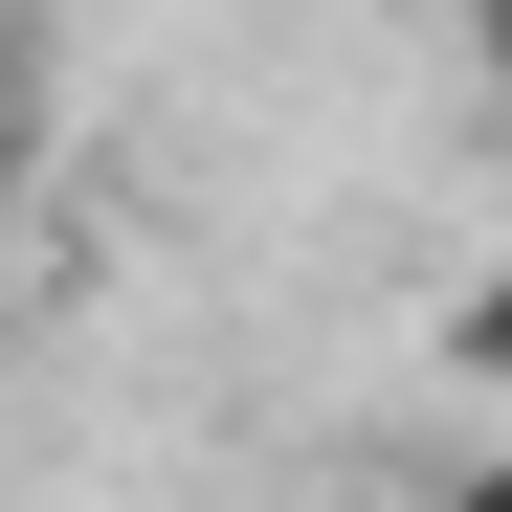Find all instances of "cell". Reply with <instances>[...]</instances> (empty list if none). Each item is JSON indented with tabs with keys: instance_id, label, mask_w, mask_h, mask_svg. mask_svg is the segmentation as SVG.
I'll list each match as a JSON object with an SVG mask.
<instances>
[{
	"instance_id": "3957f363",
	"label": "cell",
	"mask_w": 512,
	"mask_h": 512,
	"mask_svg": "<svg viewBox=\"0 0 512 512\" xmlns=\"http://www.w3.org/2000/svg\"><path fill=\"white\" fill-rule=\"evenodd\" d=\"M446 512H512V446H490V468H446Z\"/></svg>"
},
{
	"instance_id": "277c9868",
	"label": "cell",
	"mask_w": 512,
	"mask_h": 512,
	"mask_svg": "<svg viewBox=\"0 0 512 512\" xmlns=\"http://www.w3.org/2000/svg\"><path fill=\"white\" fill-rule=\"evenodd\" d=\"M468 45H490V67H512V0H468Z\"/></svg>"
},
{
	"instance_id": "6da1fadb",
	"label": "cell",
	"mask_w": 512,
	"mask_h": 512,
	"mask_svg": "<svg viewBox=\"0 0 512 512\" xmlns=\"http://www.w3.org/2000/svg\"><path fill=\"white\" fill-rule=\"evenodd\" d=\"M446 379L512 423V268H468V290H446Z\"/></svg>"
},
{
	"instance_id": "7a4b0ae2",
	"label": "cell",
	"mask_w": 512,
	"mask_h": 512,
	"mask_svg": "<svg viewBox=\"0 0 512 512\" xmlns=\"http://www.w3.org/2000/svg\"><path fill=\"white\" fill-rule=\"evenodd\" d=\"M23 156H45V23L0 0V179H23Z\"/></svg>"
}]
</instances>
